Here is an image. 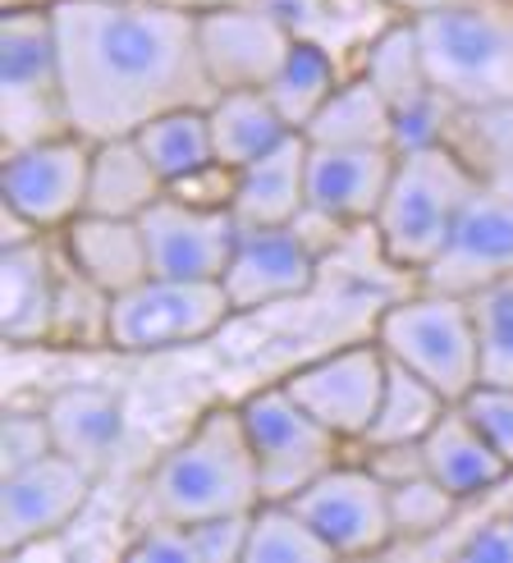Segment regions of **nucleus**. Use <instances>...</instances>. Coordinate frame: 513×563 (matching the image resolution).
I'll return each mask as SVG.
<instances>
[{
    "mask_svg": "<svg viewBox=\"0 0 513 563\" xmlns=\"http://www.w3.org/2000/svg\"><path fill=\"white\" fill-rule=\"evenodd\" d=\"M69 124L88 143L129 137L179 106H211L197 14L175 0H55Z\"/></svg>",
    "mask_w": 513,
    "mask_h": 563,
    "instance_id": "f257e3e1",
    "label": "nucleus"
},
{
    "mask_svg": "<svg viewBox=\"0 0 513 563\" xmlns=\"http://www.w3.org/2000/svg\"><path fill=\"white\" fill-rule=\"evenodd\" d=\"M262 504V476L243 431L239 404L234 408H207L197 427L170 449V454L148 472L138 486L129 522H207V518H230L252 514Z\"/></svg>",
    "mask_w": 513,
    "mask_h": 563,
    "instance_id": "f03ea898",
    "label": "nucleus"
},
{
    "mask_svg": "<svg viewBox=\"0 0 513 563\" xmlns=\"http://www.w3.org/2000/svg\"><path fill=\"white\" fill-rule=\"evenodd\" d=\"M477 188L481 175L449 143L399 152L385 202L372 220V234L385 252V262L394 271L422 275L445 252L454 224H459Z\"/></svg>",
    "mask_w": 513,
    "mask_h": 563,
    "instance_id": "7ed1b4c3",
    "label": "nucleus"
},
{
    "mask_svg": "<svg viewBox=\"0 0 513 563\" xmlns=\"http://www.w3.org/2000/svg\"><path fill=\"white\" fill-rule=\"evenodd\" d=\"M413 23L436 92L454 110L513 101V0H459Z\"/></svg>",
    "mask_w": 513,
    "mask_h": 563,
    "instance_id": "20e7f679",
    "label": "nucleus"
},
{
    "mask_svg": "<svg viewBox=\"0 0 513 563\" xmlns=\"http://www.w3.org/2000/svg\"><path fill=\"white\" fill-rule=\"evenodd\" d=\"M74 133L61 46L46 5H6L0 19V147L19 152Z\"/></svg>",
    "mask_w": 513,
    "mask_h": 563,
    "instance_id": "39448f33",
    "label": "nucleus"
},
{
    "mask_svg": "<svg viewBox=\"0 0 513 563\" xmlns=\"http://www.w3.org/2000/svg\"><path fill=\"white\" fill-rule=\"evenodd\" d=\"M376 344L385 349L390 362L432 380L449 404H459L481 380L472 302L459 294H440L422 285L413 298L390 302L376 321Z\"/></svg>",
    "mask_w": 513,
    "mask_h": 563,
    "instance_id": "423d86ee",
    "label": "nucleus"
},
{
    "mask_svg": "<svg viewBox=\"0 0 513 563\" xmlns=\"http://www.w3.org/2000/svg\"><path fill=\"white\" fill-rule=\"evenodd\" d=\"M234 317V302L220 279H175L148 275L129 294L110 302V349L120 353H161L184 349L211 334Z\"/></svg>",
    "mask_w": 513,
    "mask_h": 563,
    "instance_id": "0eeeda50",
    "label": "nucleus"
},
{
    "mask_svg": "<svg viewBox=\"0 0 513 563\" xmlns=\"http://www.w3.org/2000/svg\"><path fill=\"white\" fill-rule=\"evenodd\" d=\"M243 431L256 459V476H262V499H294L303 486H312L326 467L339 463V440L335 431H326L317 417H312L290 389L266 385L248 394L239 404Z\"/></svg>",
    "mask_w": 513,
    "mask_h": 563,
    "instance_id": "6e6552de",
    "label": "nucleus"
},
{
    "mask_svg": "<svg viewBox=\"0 0 513 563\" xmlns=\"http://www.w3.org/2000/svg\"><path fill=\"white\" fill-rule=\"evenodd\" d=\"M92 147L88 137L61 133L46 143L6 152V207L23 216L42 234H61L88 211V179H92Z\"/></svg>",
    "mask_w": 513,
    "mask_h": 563,
    "instance_id": "1a4fd4ad",
    "label": "nucleus"
},
{
    "mask_svg": "<svg viewBox=\"0 0 513 563\" xmlns=\"http://www.w3.org/2000/svg\"><path fill=\"white\" fill-rule=\"evenodd\" d=\"M97 476L65 454H46L19 472L0 476V550L23 559L55 541L88 509Z\"/></svg>",
    "mask_w": 513,
    "mask_h": 563,
    "instance_id": "9d476101",
    "label": "nucleus"
},
{
    "mask_svg": "<svg viewBox=\"0 0 513 563\" xmlns=\"http://www.w3.org/2000/svg\"><path fill=\"white\" fill-rule=\"evenodd\" d=\"M290 504L317 527V537L335 550V559L381 554L394 545L390 486L367 463L326 467L317 482L303 486Z\"/></svg>",
    "mask_w": 513,
    "mask_h": 563,
    "instance_id": "9b49d317",
    "label": "nucleus"
},
{
    "mask_svg": "<svg viewBox=\"0 0 513 563\" xmlns=\"http://www.w3.org/2000/svg\"><path fill=\"white\" fill-rule=\"evenodd\" d=\"M385 376H390L385 349L376 340H367V344H349V349L326 353L317 362H307V367L290 372L284 376V389H290L326 431H335L345 444H358L381 408Z\"/></svg>",
    "mask_w": 513,
    "mask_h": 563,
    "instance_id": "f8f14e48",
    "label": "nucleus"
},
{
    "mask_svg": "<svg viewBox=\"0 0 513 563\" xmlns=\"http://www.w3.org/2000/svg\"><path fill=\"white\" fill-rule=\"evenodd\" d=\"M197 46L211 88L234 92L266 88L294 46V33L256 0H216L197 14Z\"/></svg>",
    "mask_w": 513,
    "mask_h": 563,
    "instance_id": "ddd939ff",
    "label": "nucleus"
},
{
    "mask_svg": "<svg viewBox=\"0 0 513 563\" xmlns=\"http://www.w3.org/2000/svg\"><path fill=\"white\" fill-rule=\"evenodd\" d=\"M417 279L426 289L459 298H472L500 285V279H513V197L481 184L472 202L463 207L459 224H454L445 252Z\"/></svg>",
    "mask_w": 513,
    "mask_h": 563,
    "instance_id": "4468645a",
    "label": "nucleus"
},
{
    "mask_svg": "<svg viewBox=\"0 0 513 563\" xmlns=\"http://www.w3.org/2000/svg\"><path fill=\"white\" fill-rule=\"evenodd\" d=\"M243 224L230 207H197L184 197L165 192L161 202L142 216V234H148L152 275L175 279H220L234 257Z\"/></svg>",
    "mask_w": 513,
    "mask_h": 563,
    "instance_id": "2eb2a0df",
    "label": "nucleus"
},
{
    "mask_svg": "<svg viewBox=\"0 0 513 563\" xmlns=\"http://www.w3.org/2000/svg\"><path fill=\"white\" fill-rule=\"evenodd\" d=\"M321 252L303 239L298 224H252L239 230L234 257L225 266L220 285L230 294L234 312H256L284 298H298L317 285Z\"/></svg>",
    "mask_w": 513,
    "mask_h": 563,
    "instance_id": "dca6fc26",
    "label": "nucleus"
},
{
    "mask_svg": "<svg viewBox=\"0 0 513 563\" xmlns=\"http://www.w3.org/2000/svg\"><path fill=\"white\" fill-rule=\"evenodd\" d=\"M399 147L381 143H307V207L345 224H372L394 175Z\"/></svg>",
    "mask_w": 513,
    "mask_h": 563,
    "instance_id": "f3484780",
    "label": "nucleus"
},
{
    "mask_svg": "<svg viewBox=\"0 0 513 563\" xmlns=\"http://www.w3.org/2000/svg\"><path fill=\"white\" fill-rule=\"evenodd\" d=\"M55 294H61V252L46 243V234L10 243L0 252V330H6V344H51Z\"/></svg>",
    "mask_w": 513,
    "mask_h": 563,
    "instance_id": "a211bd4d",
    "label": "nucleus"
},
{
    "mask_svg": "<svg viewBox=\"0 0 513 563\" xmlns=\"http://www.w3.org/2000/svg\"><path fill=\"white\" fill-rule=\"evenodd\" d=\"M46 421H51V440L55 454L74 459L83 472L101 476L116 454L124 449V399L110 394L101 385H74L61 389L46 404Z\"/></svg>",
    "mask_w": 513,
    "mask_h": 563,
    "instance_id": "6ab92c4d",
    "label": "nucleus"
},
{
    "mask_svg": "<svg viewBox=\"0 0 513 563\" xmlns=\"http://www.w3.org/2000/svg\"><path fill=\"white\" fill-rule=\"evenodd\" d=\"M61 247L65 257L101 285L110 298L129 294L133 285L152 275V257H148V234H142V220H124V216H97L83 211L69 230H61Z\"/></svg>",
    "mask_w": 513,
    "mask_h": 563,
    "instance_id": "aec40b11",
    "label": "nucleus"
},
{
    "mask_svg": "<svg viewBox=\"0 0 513 563\" xmlns=\"http://www.w3.org/2000/svg\"><path fill=\"white\" fill-rule=\"evenodd\" d=\"M422 454H426V472H432L436 482L454 499H463V504L468 499H481L487 490L504 486L509 476H513L509 459L477 431V421L459 404H449L445 417L436 421L432 431H426Z\"/></svg>",
    "mask_w": 513,
    "mask_h": 563,
    "instance_id": "412c9836",
    "label": "nucleus"
},
{
    "mask_svg": "<svg viewBox=\"0 0 513 563\" xmlns=\"http://www.w3.org/2000/svg\"><path fill=\"white\" fill-rule=\"evenodd\" d=\"M262 10H271L294 37L326 46L339 65L372 46L394 19H404L390 0H256ZM349 69V65H345Z\"/></svg>",
    "mask_w": 513,
    "mask_h": 563,
    "instance_id": "4be33fe9",
    "label": "nucleus"
},
{
    "mask_svg": "<svg viewBox=\"0 0 513 563\" xmlns=\"http://www.w3.org/2000/svg\"><path fill=\"white\" fill-rule=\"evenodd\" d=\"M303 207H307V137L290 133L275 152L239 170L230 211L243 230H252V224H294Z\"/></svg>",
    "mask_w": 513,
    "mask_h": 563,
    "instance_id": "5701e85b",
    "label": "nucleus"
},
{
    "mask_svg": "<svg viewBox=\"0 0 513 563\" xmlns=\"http://www.w3.org/2000/svg\"><path fill=\"white\" fill-rule=\"evenodd\" d=\"M165 192H170V184L156 175V165L148 161V152L138 147L133 133L129 137H106V143L92 147L88 211L142 220Z\"/></svg>",
    "mask_w": 513,
    "mask_h": 563,
    "instance_id": "b1692460",
    "label": "nucleus"
},
{
    "mask_svg": "<svg viewBox=\"0 0 513 563\" xmlns=\"http://www.w3.org/2000/svg\"><path fill=\"white\" fill-rule=\"evenodd\" d=\"M207 115H211L216 161L230 165V170H243V165L262 161L266 152H275L284 137L294 133L275 110V101L266 97V88L216 92V101L207 106Z\"/></svg>",
    "mask_w": 513,
    "mask_h": 563,
    "instance_id": "393cba45",
    "label": "nucleus"
},
{
    "mask_svg": "<svg viewBox=\"0 0 513 563\" xmlns=\"http://www.w3.org/2000/svg\"><path fill=\"white\" fill-rule=\"evenodd\" d=\"M349 78V69L335 60V55L317 42H303L294 37L290 55H284V65L275 69V78L266 82V97L275 101V110L284 115L294 133H303L312 120H317V110L335 97V88Z\"/></svg>",
    "mask_w": 513,
    "mask_h": 563,
    "instance_id": "a878e982",
    "label": "nucleus"
},
{
    "mask_svg": "<svg viewBox=\"0 0 513 563\" xmlns=\"http://www.w3.org/2000/svg\"><path fill=\"white\" fill-rule=\"evenodd\" d=\"M133 137H138V147L148 152V161L156 165V175L170 188L193 179V175H203L207 165H216V143H211V115H207V106L165 110V115L142 124Z\"/></svg>",
    "mask_w": 513,
    "mask_h": 563,
    "instance_id": "bb28decb",
    "label": "nucleus"
},
{
    "mask_svg": "<svg viewBox=\"0 0 513 563\" xmlns=\"http://www.w3.org/2000/svg\"><path fill=\"white\" fill-rule=\"evenodd\" d=\"M307 143H381L394 147V106L381 97L372 78L358 69L339 82L335 97L317 110V120L303 129Z\"/></svg>",
    "mask_w": 513,
    "mask_h": 563,
    "instance_id": "cd10ccee",
    "label": "nucleus"
},
{
    "mask_svg": "<svg viewBox=\"0 0 513 563\" xmlns=\"http://www.w3.org/2000/svg\"><path fill=\"white\" fill-rule=\"evenodd\" d=\"M445 408H449V399L432 380H422L408 367L390 362L381 408H376L372 427H367V435L358 444H422L426 431L445 417Z\"/></svg>",
    "mask_w": 513,
    "mask_h": 563,
    "instance_id": "c85d7f7f",
    "label": "nucleus"
},
{
    "mask_svg": "<svg viewBox=\"0 0 513 563\" xmlns=\"http://www.w3.org/2000/svg\"><path fill=\"white\" fill-rule=\"evenodd\" d=\"M445 143L472 165L487 188H500L513 197V101L454 110Z\"/></svg>",
    "mask_w": 513,
    "mask_h": 563,
    "instance_id": "c756f323",
    "label": "nucleus"
},
{
    "mask_svg": "<svg viewBox=\"0 0 513 563\" xmlns=\"http://www.w3.org/2000/svg\"><path fill=\"white\" fill-rule=\"evenodd\" d=\"M326 559H335V550L317 537V527L290 499H262L252 509L243 563H326Z\"/></svg>",
    "mask_w": 513,
    "mask_h": 563,
    "instance_id": "7c9ffc66",
    "label": "nucleus"
},
{
    "mask_svg": "<svg viewBox=\"0 0 513 563\" xmlns=\"http://www.w3.org/2000/svg\"><path fill=\"white\" fill-rule=\"evenodd\" d=\"M110 298L101 285H92L61 247V294H55V334L51 344L69 349H110Z\"/></svg>",
    "mask_w": 513,
    "mask_h": 563,
    "instance_id": "2f4dec72",
    "label": "nucleus"
},
{
    "mask_svg": "<svg viewBox=\"0 0 513 563\" xmlns=\"http://www.w3.org/2000/svg\"><path fill=\"white\" fill-rule=\"evenodd\" d=\"M477 321V349H481V380L513 385V279L481 289L468 298Z\"/></svg>",
    "mask_w": 513,
    "mask_h": 563,
    "instance_id": "473e14b6",
    "label": "nucleus"
},
{
    "mask_svg": "<svg viewBox=\"0 0 513 563\" xmlns=\"http://www.w3.org/2000/svg\"><path fill=\"white\" fill-rule=\"evenodd\" d=\"M463 509V499H454L432 472L413 476V482L390 486V518H394V541L404 537H436Z\"/></svg>",
    "mask_w": 513,
    "mask_h": 563,
    "instance_id": "72a5a7b5",
    "label": "nucleus"
},
{
    "mask_svg": "<svg viewBox=\"0 0 513 563\" xmlns=\"http://www.w3.org/2000/svg\"><path fill=\"white\" fill-rule=\"evenodd\" d=\"M55 454V440H51V421L46 408H10L6 412V427H0V476L19 472L28 463H37Z\"/></svg>",
    "mask_w": 513,
    "mask_h": 563,
    "instance_id": "f704fd0d",
    "label": "nucleus"
},
{
    "mask_svg": "<svg viewBox=\"0 0 513 563\" xmlns=\"http://www.w3.org/2000/svg\"><path fill=\"white\" fill-rule=\"evenodd\" d=\"M459 408L477 421V431L487 435L500 454L509 459V467H513V385H487V380H477L463 399H459Z\"/></svg>",
    "mask_w": 513,
    "mask_h": 563,
    "instance_id": "c9c22d12",
    "label": "nucleus"
},
{
    "mask_svg": "<svg viewBox=\"0 0 513 563\" xmlns=\"http://www.w3.org/2000/svg\"><path fill=\"white\" fill-rule=\"evenodd\" d=\"M124 559H133V563H203L197 541H193V527H184V522L133 527V541L124 545Z\"/></svg>",
    "mask_w": 513,
    "mask_h": 563,
    "instance_id": "e433bc0d",
    "label": "nucleus"
},
{
    "mask_svg": "<svg viewBox=\"0 0 513 563\" xmlns=\"http://www.w3.org/2000/svg\"><path fill=\"white\" fill-rule=\"evenodd\" d=\"M248 527H252V514L193 522V541H197L203 563H243V554H248Z\"/></svg>",
    "mask_w": 513,
    "mask_h": 563,
    "instance_id": "4c0bfd02",
    "label": "nucleus"
},
{
    "mask_svg": "<svg viewBox=\"0 0 513 563\" xmlns=\"http://www.w3.org/2000/svg\"><path fill=\"white\" fill-rule=\"evenodd\" d=\"M362 463L372 467L385 486L413 482V476H426V454L422 444H362Z\"/></svg>",
    "mask_w": 513,
    "mask_h": 563,
    "instance_id": "58836bf2",
    "label": "nucleus"
},
{
    "mask_svg": "<svg viewBox=\"0 0 513 563\" xmlns=\"http://www.w3.org/2000/svg\"><path fill=\"white\" fill-rule=\"evenodd\" d=\"M459 559L472 563H513V518H491L472 527V537L459 545Z\"/></svg>",
    "mask_w": 513,
    "mask_h": 563,
    "instance_id": "ea45409f",
    "label": "nucleus"
},
{
    "mask_svg": "<svg viewBox=\"0 0 513 563\" xmlns=\"http://www.w3.org/2000/svg\"><path fill=\"white\" fill-rule=\"evenodd\" d=\"M390 5H394L399 14L417 19V14H432V10H445V5H459V0H390Z\"/></svg>",
    "mask_w": 513,
    "mask_h": 563,
    "instance_id": "a19ab883",
    "label": "nucleus"
},
{
    "mask_svg": "<svg viewBox=\"0 0 513 563\" xmlns=\"http://www.w3.org/2000/svg\"><path fill=\"white\" fill-rule=\"evenodd\" d=\"M6 5H55V0H6ZM175 5H193V10H207L216 0H175Z\"/></svg>",
    "mask_w": 513,
    "mask_h": 563,
    "instance_id": "79ce46f5",
    "label": "nucleus"
}]
</instances>
